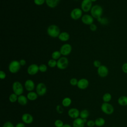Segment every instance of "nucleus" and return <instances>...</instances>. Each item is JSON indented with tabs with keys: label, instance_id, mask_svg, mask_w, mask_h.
Here are the masks:
<instances>
[{
	"label": "nucleus",
	"instance_id": "nucleus-1",
	"mask_svg": "<svg viewBox=\"0 0 127 127\" xmlns=\"http://www.w3.org/2000/svg\"><path fill=\"white\" fill-rule=\"evenodd\" d=\"M90 13L94 18L97 19L101 17L103 13V9L101 5L95 4L92 6L90 10Z\"/></svg>",
	"mask_w": 127,
	"mask_h": 127
},
{
	"label": "nucleus",
	"instance_id": "nucleus-2",
	"mask_svg": "<svg viewBox=\"0 0 127 127\" xmlns=\"http://www.w3.org/2000/svg\"><path fill=\"white\" fill-rule=\"evenodd\" d=\"M47 32L48 35L52 38L58 37L61 33L60 28L55 24H52L49 26Z\"/></svg>",
	"mask_w": 127,
	"mask_h": 127
},
{
	"label": "nucleus",
	"instance_id": "nucleus-3",
	"mask_svg": "<svg viewBox=\"0 0 127 127\" xmlns=\"http://www.w3.org/2000/svg\"><path fill=\"white\" fill-rule=\"evenodd\" d=\"M21 67L19 62L17 60H13L8 65V70L11 73H16L19 71Z\"/></svg>",
	"mask_w": 127,
	"mask_h": 127
},
{
	"label": "nucleus",
	"instance_id": "nucleus-4",
	"mask_svg": "<svg viewBox=\"0 0 127 127\" xmlns=\"http://www.w3.org/2000/svg\"><path fill=\"white\" fill-rule=\"evenodd\" d=\"M12 89L13 93L18 96L22 95L23 93V86L21 83L18 81H15L12 83Z\"/></svg>",
	"mask_w": 127,
	"mask_h": 127
},
{
	"label": "nucleus",
	"instance_id": "nucleus-5",
	"mask_svg": "<svg viewBox=\"0 0 127 127\" xmlns=\"http://www.w3.org/2000/svg\"><path fill=\"white\" fill-rule=\"evenodd\" d=\"M101 110L103 113L106 115H111L114 112V108L113 106L109 103L104 102L101 106Z\"/></svg>",
	"mask_w": 127,
	"mask_h": 127
},
{
	"label": "nucleus",
	"instance_id": "nucleus-6",
	"mask_svg": "<svg viewBox=\"0 0 127 127\" xmlns=\"http://www.w3.org/2000/svg\"><path fill=\"white\" fill-rule=\"evenodd\" d=\"M47 88L45 83L40 82L36 86V92L39 96H43L47 93Z\"/></svg>",
	"mask_w": 127,
	"mask_h": 127
},
{
	"label": "nucleus",
	"instance_id": "nucleus-7",
	"mask_svg": "<svg viewBox=\"0 0 127 127\" xmlns=\"http://www.w3.org/2000/svg\"><path fill=\"white\" fill-rule=\"evenodd\" d=\"M68 65V60L65 57H61L57 61V67L60 69H65Z\"/></svg>",
	"mask_w": 127,
	"mask_h": 127
},
{
	"label": "nucleus",
	"instance_id": "nucleus-8",
	"mask_svg": "<svg viewBox=\"0 0 127 127\" xmlns=\"http://www.w3.org/2000/svg\"><path fill=\"white\" fill-rule=\"evenodd\" d=\"M83 11L81 8L76 7L73 8L70 13V17L75 20H78L82 17Z\"/></svg>",
	"mask_w": 127,
	"mask_h": 127
},
{
	"label": "nucleus",
	"instance_id": "nucleus-9",
	"mask_svg": "<svg viewBox=\"0 0 127 127\" xmlns=\"http://www.w3.org/2000/svg\"><path fill=\"white\" fill-rule=\"evenodd\" d=\"M72 51V47L70 44L68 43H65L63 44L60 49L62 55L64 56H66L69 55Z\"/></svg>",
	"mask_w": 127,
	"mask_h": 127
},
{
	"label": "nucleus",
	"instance_id": "nucleus-10",
	"mask_svg": "<svg viewBox=\"0 0 127 127\" xmlns=\"http://www.w3.org/2000/svg\"><path fill=\"white\" fill-rule=\"evenodd\" d=\"M92 7V2L91 0H83L81 3V9L83 12H87L91 10Z\"/></svg>",
	"mask_w": 127,
	"mask_h": 127
},
{
	"label": "nucleus",
	"instance_id": "nucleus-11",
	"mask_svg": "<svg viewBox=\"0 0 127 127\" xmlns=\"http://www.w3.org/2000/svg\"><path fill=\"white\" fill-rule=\"evenodd\" d=\"M109 73V69L105 65H101L97 68V74L101 77H106Z\"/></svg>",
	"mask_w": 127,
	"mask_h": 127
},
{
	"label": "nucleus",
	"instance_id": "nucleus-12",
	"mask_svg": "<svg viewBox=\"0 0 127 127\" xmlns=\"http://www.w3.org/2000/svg\"><path fill=\"white\" fill-rule=\"evenodd\" d=\"M39 71V65L35 64L29 65L27 69L28 74L30 75H34L36 74Z\"/></svg>",
	"mask_w": 127,
	"mask_h": 127
},
{
	"label": "nucleus",
	"instance_id": "nucleus-13",
	"mask_svg": "<svg viewBox=\"0 0 127 127\" xmlns=\"http://www.w3.org/2000/svg\"><path fill=\"white\" fill-rule=\"evenodd\" d=\"M81 19L82 22L85 25H90L93 23L94 22V18L92 16V15L87 14H85L82 15Z\"/></svg>",
	"mask_w": 127,
	"mask_h": 127
},
{
	"label": "nucleus",
	"instance_id": "nucleus-14",
	"mask_svg": "<svg viewBox=\"0 0 127 127\" xmlns=\"http://www.w3.org/2000/svg\"><path fill=\"white\" fill-rule=\"evenodd\" d=\"M21 120L25 124L29 125L33 123L34 119L32 115L29 113H24L22 115Z\"/></svg>",
	"mask_w": 127,
	"mask_h": 127
},
{
	"label": "nucleus",
	"instance_id": "nucleus-15",
	"mask_svg": "<svg viewBox=\"0 0 127 127\" xmlns=\"http://www.w3.org/2000/svg\"><path fill=\"white\" fill-rule=\"evenodd\" d=\"M89 85V81L86 78H82L80 79L78 81V83L77 84V87L81 89L84 90L86 89Z\"/></svg>",
	"mask_w": 127,
	"mask_h": 127
},
{
	"label": "nucleus",
	"instance_id": "nucleus-16",
	"mask_svg": "<svg viewBox=\"0 0 127 127\" xmlns=\"http://www.w3.org/2000/svg\"><path fill=\"white\" fill-rule=\"evenodd\" d=\"M67 114L70 118L75 119L79 118L80 112L77 109L75 108H72L68 110L67 112Z\"/></svg>",
	"mask_w": 127,
	"mask_h": 127
},
{
	"label": "nucleus",
	"instance_id": "nucleus-17",
	"mask_svg": "<svg viewBox=\"0 0 127 127\" xmlns=\"http://www.w3.org/2000/svg\"><path fill=\"white\" fill-rule=\"evenodd\" d=\"M24 87L28 91H33L35 88V85L34 81L31 79H27L25 81Z\"/></svg>",
	"mask_w": 127,
	"mask_h": 127
},
{
	"label": "nucleus",
	"instance_id": "nucleus-18",
	"mask_svg": "<svg viewBox=\"0 0 127 127\" xmlns=\"http://www.w3.org/2000/svg\"><path fill=\"white\" fill-rule=\"evenodd\" d=\"M84 125L83 119L80 117L74 119L72 122V127H84Z\"/></svg>",
	"mask_w": 127,
	"mask_h": 127
},
{
	"label": "nucleus",
	"instance_id": "nucleus-19",
	"mask_svg": "<svg viewBox=\"0 0 127 127\" xmlns=\"http://www.w3.org/2000/svg\"><path fill=\"white\" fill-rule=\"evenodd\" d=\"M28 100L27 96H25L22 94V95L18 96L17 102L19 104H20L22 106H25L27 104Z\"/></svg>",
	"mask_w": 127,
	"mask_h": 127
},
{
	"label": "nucleus",
	"instance_id": "nucleus-20",
	"mask_svg": "<svg viewBox=\"0 0 127 127\" xmlns=\"http://www.w3.org/2000/svg\"><path fill=\"white\" fill-rule=\"evenodd\" d=\"M60 0H46L47 5L52 8L56 7L60 2Z\"/></svg>",
	"mask_w": 127,
	"mask_h": 127
},
{
	"label": "nucleus",
	"instance_id": "nucleus-21",
	"mask_svg": "<svg viewBox=\"0 0 127 127\" xmlns=\"http://www.w3.org/2000/svg\"><path fill=\"white\" fill-rule=\"evenodd\" d=\"M69 34L66 32H61L58 37L59 39L63 42H66L68 41L69 39Z\"/></svg>",
	"mask_w": 127,
	"mask_h": 127
},
{
	"label": "nucleus",
	"instance_id": "nucleus-22",
	"mask_svg": "<svg viewBox=\"0 0 127 127\" xmlns=\"http://www.w3.org/2000/svg\"><path fill=\"white\" fill-rule=\"evenodd\" d=\"M118 103L121 106H127V96L122 95L119 97Z\"/></svg>",
	"mask_w": 127,
	"mask_h": 127
},
{
	"label": "nucleus",
	"instance_id": "nucleus-23",
	"mask_svg": "<svg viewBox=\"0 0 127 127\" xmlns=\"http://www.w3.org/2000/svg\"><path fill=\"white\" fill-rule=\"evenodd\" d=\"M26 96H27L28 100L33 101L36 100L38 98V95L37 94V93L36 92L30 91V92H28Z\"/></svg>",
	"mask_w": 127,
	"mask_h": 127
},
{
	"label": "nucleus",
	"instance_id": "nucleus-24",
	"mask_svg": "<svg viewBox=\"0 0 127 127\" xmlns=\"http://www.w3.org/2000/svg\"><path fill=\"white\" fill-rule=\"evenodd\" d=\"M72 103V100L70 98L66 97L64 98L62 101V105L64 107H68L70 106Z\"/></svg>",
	"mask_w": 127,
	"mask_h": 127
},
{
	"label": "nucleus",
	"instance_id": "nucleus-25",
	"mask_svg": "<svg viewBox=\"0 0 127 127\" xmlns=\"http://www.w3.org/2000/svg\"><path fill=\"white\" fill-rule=\"evenodd\" d=\"M95 126L98 127H103L105 124V120L103 118L99 117L97 118L95 121Z\"/></svg>",
	"mask_w": 127,
	"mask_h": 127
},
{
	"label": "nucleus",
	"instance_id": "nucleus-26",
	"mask_svg": "<svg viewBox=\"0 0 127 127\" xmlns=\"http://www.w3.org/2000/svg\"><path fill=\"white\" fill-rule=\"evenodd\" d=\"M112 95L110 93H106L102 96V100L104 102L109 103L112 100Z\"/></svg>",
	"mask_w": 127,
	"mask_h": 127
},
{
	"label": "nucleus",
	"instance_id": "nucleus-27",
	"mask_svg": "<svg viewBox=\"0 0 127 127\" xmlns=\"http://www.w3.org/2000/svg\"><path fill=\"white\" fill-rule=\"evenodd\" d=\"M89 115V111L86 109H84L80 112L79 117L82 119H87Z\"/></svg>",
	"mask_w": 127,
	"mask_h": 127
},
{
	"label": "nucleus",
	"instance_id": "nucleus-28",
	"mask_svg": "<svg viewBox=\"0 0 127 127\" xmlns=\"http://www.w3.org/2000/svg\"><path fill=\"white\" fill-rule=\"evenodd\" d=\"M18 97V96L16 94H15L14 93H11L9 96V97H8L9 101L11 103H15L16 101L17 102Z\"/></svg>",
	"mask_w": 127,
	"mask_h": 127
},
{
	"label": "nucleus",
	"instance_id": "nucleus-29",
	"mask_svg": "<svg viewBox=\"0 0 127 127\" xmlns=\"http://www.w3.org/2000/svg\"><path fill=\"white\" fill-rule=\"evenodd\" d=\"M62 54L61 53V52H60V51H55L54 52H53L52 54V58L54 60H58L61 56Z\"/></svg>",
	"mask_w": 127,
	"mask_h": 127
},
{
	"label": "nucleus",
	"instance_id": "nucleus-30",
	"mask_svg": "<svg viewBox=\"0 0 127 127\" xmlns=\"http://www.w3.org/2000/svg\"><path fill=\"white\" fill-rule=\"evenodd\" d=\"M98 20V21L99 22H100V23L102 25H107L109 23V20L107 18H105V17H100L98 19H97Z\"/></svg>",
	"mask_w": 127,
	"mask_h": 127
},
{
	"label": "nucleus",
	"instance_id": "nucleus-31",
	"mask_svg": "<svg viewBox=\"0 0 127 127\" xmlns=\"http://www.w3.org/2000/svg\"><path fill=\"white\" fill-rule=\"evenodd\" d=\"M57 61H56V60H54L53 59H50L49 60V61L48 62V65L52 68L55 67L57 66Z\"/></svg>",
	"mask_w": 127,
	"mask_h": 127
},
{
	"label": "nucleus",
	"instance_id": "nucleus-32",
	"mask_svg": "<svg viewBox=\"0 0 127 127\" xmlns=\"http://www.w3.org/2000/svg\"><path fill=\"white\" fill-rule=\"evenodd\" d=\"M64 125V122L60 119L56 120L54 122V125L56 127H63Z\"/></svg>",
	"mask_w": 127,
	"mask_h": 127
},
{
	"label": "nucleus",
	"instance_id": "nucleus-33",
	"mask_svg": "<svg viewBox=\"0 0 127 127\" xmlns=\"http://www.w3.org/2000/svg\"><path fill=\"white\" fill-rule=\"evenodd\" d=\"M39 69L41 72H45L48 69V67L45 64H41L39 65Z\"/></svg>",
	"mask_w": 127,
	"mask_h": 127
},
{
	"label": "nucleus",
	"instance_id": "nucleus-34",
	"mask_svg": "<svg viewBox=\"0 0 127 127\" xmlns=\"http://www.w3.org/2000/svg\"><path fill=\"white\" fill-rule=\"evenodd\" d=\"M56 111L57 112V113L60 114H61L63 113V112H64L63 106H61L60 105H58L56 106Z\"/></svg>",
	"mask_w": 127,
	"mask_h": 127
},
{
	"label": "nucleus",
	"instance_id": "nucleus-35",
	"mask_svg": "<svg viewBox=\"0 0 127 127\" xmlns=\"http://www.w3.org/2000/svg\"><path fill=\"white\" fill-rule=\"evenodd\" d=\"M78 80L75 78H72L69 80V83L72 86H77L78 83Z\"/></svg>",
	"mask_w": 127,
	"mask_h": 127
},
{
	"label": "nucleus",
	"instance_id": "nucleus-36",
	"mask_svg": "<svg viewBox=\"0 0 127 127\" xmlns=\"http://www.w3.org/2000/svg\"><path fill=\"white\" fill-rule=\"evenodd\" d=\"M46 2V0H34V3L37 5H43Z\"/></svg>",
	"mask_w": 127,
	"mask_h": 127
},
{
	"label": "nucleus",
	"instance_id": "nucleus-37",
	"mask_svg": "<svg viewBox=\"0 0 127 127\" xmlns=\"http://www.w3.org/2000/svg\"><path fill=\"white\" fill-rule=\"evenodd\" d=\"M2 127H15V126L11 122L7 121L3 124Z\"/></svg>",
	"mask_w": 127,
	"mask_h": 127
},
{
	"label": "nucleus",
	"instance_id": "nucleus-38",
	"mask_svg": "<svg viewBox=\"0 0 127 127\" xmlns=\"http://www.w3.org/2000/svg\"><path fill=\"white\" fill-rule=\"evenodd\" d=\"M122 70L124 73L127 74V63H125L122 64Z\"/></svg>",
	"mask_w": 127,
	"mask_h": 127
},
{
	"label": "nucleus",
	"instance_id": "nucleus-39",
	"mask_svg": "<svg viewBox=\"0 0 127 127\" xmlns=\"http://www.w3.org/2000/svg\"><path fill=\"white\" fill-rule=\"evenodd\" d=\"M86 125L88 127H93L94 126H95V121L93 120H89L86 123Z\"/></svg>",
	"mask_w": 127,
	"mask_h": 127
},
{
	"label": "nucleus",
	"instance_id": "nucleus-40",
	"mask_svg": "<svg viewBox=\"0 0 127 127\" xmlns=\"http://www.w3.org/2000/svg\"><path fill=\"white\" fill-rule=\"evenodd\" d=\"M101 62L99 61V60H95L93 62V65L94 67L98 68L99 66H100L101 65Z\"/></svg>",
	"mask_w": 127,
	"mask_h": 127
},
{
	"label": "nucleus",
	"instance_id": "nucleus-41",
	"mask_svg": "<svg viewBox=\"0 0 127 127\" xmlns=\"http://www.w3.org/2000/svg\"><path fill=\"white\" fill-rule=\"evenodd\" d=\"M89 29L92 31H95L97 29V27L96 24L92 23L89 25Z\"/></svg>",
	"mask_w": 127,
	"mask_h": 127
},
{
	"label": "nucleus",
	"instance_id": "nucleus-42",
	"mask_svg": "<svg viewBox=\"0 0 127 127\" xmlns=\"http://www.w3.org/2000/svg\"><path fill=\"white\" fill-rule=\"evenodd\" d=\"M6 77V74L4 71L2 70L0 71V78L1 79H4Z\"/></svg>",
	"mask_w": 127,
	"mask_h": 127
},
{
	"label": "nucleus",
	"instance_id": "nucleus-43",
	"mask_svg": "<svg viewBox=\"0 0 127 127\" xmlns=\"http://www.w3.org/2000/svg\"><path fill=\"white\" fill-rule=\"evenodd\" d=\"M15 127H25V124L23 123H18L15 126Z\"/></svg>",
	"mask_w": 127,
	"mask_h": 127
},
{
	"label": "nucleus",
	"instance_id": "nucleus-44",
	"mask_svg": "<svg viewBox=\"0 0 127 127\" xmlns=\"http://www.w3.org/2000/svg\"><path fill=\"white\" fill-rule=\"evenodd\" d=\"M19 62L21 66H24L26 64V62L24 59H21Z\"/></svg>",
	"mask_w": 127,
	"mask_h": 127
},
{
	"label": "nucleus",
	"instance_id": "nucleus-45",
	"mask_svg": "<svg viewBox=\"0 0 127 127\" xmlns=\"http://www.w3.org/2000/svg\"><path fill=\"white\" fill-rule=\"evenodd\" d=\"M63 127H72L69 124H65L64 125V126H63Z\"/></svg>",
	"mask_w": 127,
	"mask_h": 127
},
{
	"label": "nucleus",
	"instance_id": "nucleus-46",
	"mask_svg": "<svg viewBox=\"0 0 127 127\" xmlns=\"http://www.w3.org/2000/svg\"><path fill=\"white\" fill-rule=\"evenodd\" d=\"M97 0H91V1L93 2H95V1H96Z\"/></svg>",
	"mask_w": 127,
	"mask_h": 127
},
{
	"label": "nucleus",
	"instance_id": "nucleus-47",
	"mask_svg": "<svg viewBox=\"0 0 127 127\" xmlns=\"http://www.w3.org/2000/svg\"></svg>",
	"mask_w": 127,
	"mask_h": 127
},
{
	"label": "nucleus",
	"instance_id": "nucleus-48",
	"mask_svg": "<svg viewBox=\"0 0 127 127\" xmlns=\"http://www.w3.org/2000/svg\"></svg>",
	"mask_w": 127,
	"mask_h": 127
}]
</instances>
